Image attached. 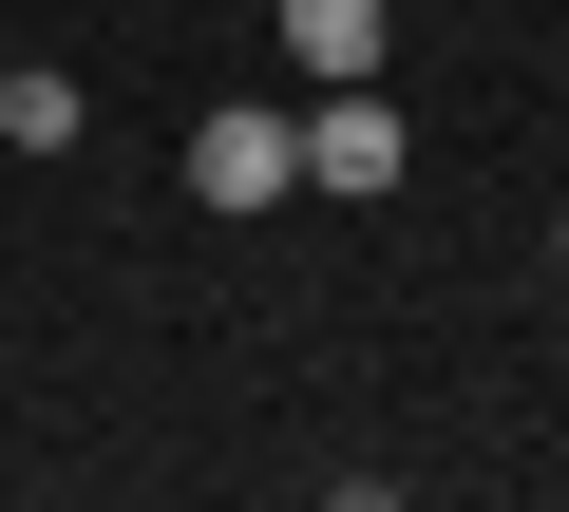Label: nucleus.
Here are the masks:
<instances>
[{"label": "nucleus", "instance_id": "nucleus-1", "mask_svg": "<svg viewBox=\"0 0 569 512\" xmlns=\"http://www.w3.org/2000/svg\"><path fill=\"white\" fill-rule=\"evenodd\" d=\"M284 133H305V190H342V209H380V190L418 171V133H399L380 77H305V114H284Z\"/></svg>", "mask_w": 569, "mask_h": 512}, {"label": "nucleus", "instance_id": "nucleus-2", "mask_svg": "<svg viewBox=\"0 0 569 512\" xmlns=\"http://www.w3.org/2000/svg\"><path fill=\"white\" fill-rule=\"evenodd\" d=\"M284 190H305V133L266 96H209L190 114V209H284Z\"/></svg>", "mask_w": 569, "mask_h": 512}, {"label": "nucleus", "instance_id": "nucleus-4", "mask_svg": "<svg viewBox=\"0 0 569 512\" xmlns=\"http://www.w3.org/2000/svg\"><path fill=\"white\" fill-rule=\"evenodd\" d=\"M0 152H77V77H58V58L0 77Z\"/></svg>", "mask_w": 569, "mask_h": 512}, {"label": "nucleus", "instance_id": "nucleus-3", "mask_svg": "<svg viewBox=\"0 0 569 512\" xmlns=\"http://www.w3.org/2000/svg\"><path fill=\"white\" fill-rule=\"evenodd\" d=\"M266 20H284L305 77H380V0H266Z\"/></svg>", "mask_w": 569, "mask_h": 512}, {"label": "nucleus", "instance_id": "nucleus-5", "mask_svg": "<svg viewBox=\"0 0 569 512\" xmlns=\"http://www.w3.org/2000/svg\"><path fill=\"white\" fill-rule=\"evenodd\" d=\"M550 267H569V228H550Z\"/></svg>", "mask_w": 569, "mask_h": 512}]
</instances>
